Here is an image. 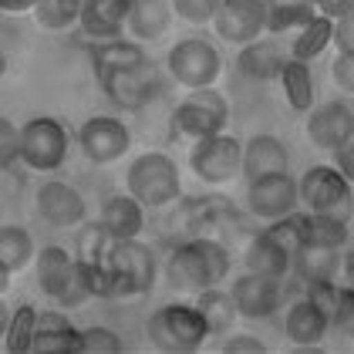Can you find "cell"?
<instances>
[{
	"label": "cell",
	"mask_w": 354,
	"mask_h": 354,
	"mask_svg": "<svg viewBox=\"0 0 354 354\" xmlns=\"http://www.w3.org/2000/svg\"><path fill=\"white\" fill-rule=\"evenodd\" d=\"M209 337V324L196 304H165L149 317V341L159 351H196Z\"/></svg>",
	"instance_id": "3957f363"
},
{
	"label": "cell",
	"mask_w": 354,
	"mask_h": 354,
	"mask_svg": "<svg viewBox=\"0 0 354 354\" xmlns=\"http://www.w3.org/2000/svg\"><path fill=\"white\" fill-rule=\"evenodd\" d=\"M330 75L344 91H354V51H341L334 68H330Z\"/></svg>",
	"instance_id": "ee69618b"
},
{
	"label": "cell",
	"mask_w": 354,
	"mask_h": 354,
	"mask_svg": "<svg viewBox=\"0 0 354 354\" xmlns=\"http://www.w3.org/2000/svg\"><path fill=\"white\" fill-rule=\"evenodd\" d=\"M300 203V183L290 172H273V176H260L253 183H246V209L253 216L273 219L290 216Z\"/></svg>",
	"instance_id": "8fae6325"
},
{
	"label": "cell",
	"mask_w": 354,
	"mask_h": 354,
	"mask_svg": "<svg viewBox=\"0 0 354 354\" xmlns=\"http://www.w3.org/2000/svg\"><path fill=\"white\" fill-rule=\"evenodd\" d=\"M129 7H132V0H84L78 24L95 41H115L125 30Z\"/></svg>",
	"instance_id": "d6986e66"
},
{
	"label": "cell",
	"mask_w": 354,
	"mask_h": 354,
	"mask_svg": "<svg viewBox=\"0 0 354 354\" xmlns=\"http://www.w3.org/2000/svg\"><path fill=\"white\" fill-rule=\"evenodd\" d=\"M300 199L307 203L310 213H324V216L344 219V223H348V216L354 209L351 183H348V176L337 165H314V169H307L304 179H300Z\"/></svg>",
	"instance_id": "277c9868"
},
{
	"label": "cell",
	"mask_w": 354,
	"mask_h": 354,
	"mask_svg": "<svg viewBox=\"0 0 354 354\" xmlns=\"http://www.w3.org/2000/svg\"><path fill=\"white\" fill-rule=\"evenodd\" d=\"M290 156L287 145L273 136H253L243 145V179L253 183L260 176H273V172H287Z\"/></svg>",
	"instance_id": "ffe728a7"
},
{
	"label": "cell",
	"mask_w": 354,
	"mask_h": 354,
	"mask_svg": "<svg viewBox=\"0 0 354 354\" xmlns=\"http://www.w3.org/2000/svg\"><path fill=\"white\" fill-rule=\"evenodd\" d=\"M337 294H341V287H334V280H314V283H307V297L314 300L317 307H324L327 314H334Z\"/></svg>",
	"instance_id": "b9f144b4"
},
{
	"label": "cell",
	"mask_w": 354,
	"mask_h": 354,
	"mask_svg": "<svg viewBox=\"0 0 354 354\" xmlns=\"http://www.w3.org/2000/svg\"><path fill=\"white\" fill-rule=\"evenodd\" d=\"M317 10L330 21H344L348 14H354V0H317Z\"/></svg>",
	"instance_id": "bcb514c9"
},
{
	"label": "cell",
	"mask_w": 354,
	"mask_h": 354,
	"mask_svg": "<svg viewBox=\"0 0 354 354\" xmlns=\"http://www.w3.org/2000/svg\"><path fill=\"white\" fill-rule=\"evenodd\" d=\"M344 267L341 260V250L337 246H317V243H304L294 253V270L304 283H314V280H334Z\"/></svg>",
	"instance_id": "d4e9b609"
},
{
	"label": "cell",
	"mask_w": 354,
	"mask_h": 354,
	"mask_svg": "<svg viewBox=\"0 0 354 354\" xmlns=\"http://www.w3.org/2000/svg\"><path fill=\"white\" fill-rule=\"evenodd\" d=\"M125 183H129V192L149 209H162L183 196L179 169L165 152H142L136 162L129 165Z\"/></svg>",
	"instance_id": "7a4b0ae2"
},
{
	"label": "cell",
	"mask_w": 354,
	"mask_h": 354,
	"mask_svg": "<svg viewBox=\"0 0 354 354\" xmlns=\"http://www.w3.org/2000/svg\"><path fill=\"white\" fill-rule=\"evenodd\" d=\"M290 57L280 51V44H273V41H250L240 48V55H236V68H240V75L250 78V82H270V78H280V71H283V64H287Z\"/></svg>",
	"instance_id": "7402d4cb"
},
{
	"label": "cell",
	"mask_w": 354,
	"mask_h": 354,
	"mask_svg": "<svg viewBox=\"0 0 354 354\" xmlns=\"http://www.w3.org/2000/svg\"><path fill=\"white\" fill-rule=\"evenodd\" d=\"M82 7H84V0H37L34 17H37L41 28L64 30L82 21Z\"/></svg>",
	"instance_id": "e575fe53"
},
{
	"label": "cell",
	"mask_w": 354,
	"mask_h": 354,
	"mask_svg": "<svg viewBox=\"0 0 354 354\" xmlns=\"http://www.w3.org/2000/svg\"><path fill=\"white\" fill-rule=\"evenodd\" d=\"M304 3H314V7H317V0H304Z\"/></svg>",
	"instance_id": "681fc988"
},
{
	"label": "cell",
	"mask_w": 354,
	"mask_h": 354,
	"mask_svg": "<svg viewBox=\"0 0 354 354\" xmlns=\"http://www.w3.org/2000/svg\"><path fill=\"white\" fill-rule=\"evenodd\" d=\"M223 0H172V10L189 24H209Z\"/></svg>",
	"instance_id": "f35d334b"
},
{
	"label": "cell",
	"mask_w": 354,
	"mask_h": 354,
	"mask_svg": "<svg viewBox=\"0 0 354 354\" xmlns=\"http://www.w3.org/2000/svg\"><path fill=\"white\" fill-rule=\"evenodd\" d=\"M189 165L203 183L223 186V183H230L233 176L243 172V145L233 136H223V132L219 136H206L192 145Z\"/></svg>",
	"instance_id": "ba28073f"
},
{
	"label": "cell",
	"mask_w": 354,
	"mask_h": 354,
	"mask_svg": "<svg viewBox=\"0 0 354 354\" xmlns=\"http://www.w3.org/2000/svg\"><path fill=\"white\" fill-rule=\"evenodd\" d=\"M327 324H330V314H327L324 307H317L310 297H304L287 310L283 330H287V337H290L294 344L310 348V344H321V341H324Z\"/></svg>",
	"instance_id": "44dd1931"
},
{
	"label": "cell",
	"mask_w": 354,
	"mask_h": 354,
	"mask_svg": "<svg viewBox=\"0 0 354 354\" xmlns=\"http://www.w3.org/2000/svg\"><path fill=\"white\" fill-rule=\"evenodd\" d=\"M263 233H267L270 240H277V243H280L287 253H290V257H294L300 246L307 243V213H290V216L273 219Z\"/></svg>",
	"instance_id": "d590c367"
},
{
	"label": "cell",
	"mask_w": 354,
	"mask_h": 354,
	"mask_svg": "<svg viewBox=\"0 0 354 354\" xmlns=\"http://www.w3.org/2000/svg\"><path fill=\"white\" fill-rule=\"evenodd\" d=\"M334 24H337V21H330V17H324V14H317L307 28H300L297 41H294V57H297V61H310V57L321 55L327 44L334 41Z\"/></svg>",
	"instance_id": "d6a6232c"
},
{
	"label": "cell",
	"mask_w": 354,
	"mask_h": 354,
	"mask_svg": "<svg viewBox=\"0 0 354 354\" xmlns=\"http://www.w3.org/2000/svg\"><path fill=\"white\" fill-rule=\"evenodd\" d=\"M109 267L115 270V297L149 294L156 283V270H159L152 250L145 243H136V240H118Z\"/></svg>",
	"instance_id": "30bf717a"
},
{
	"label": "cell",
	"mask_w": 354,
	"mask_h": 354,
	"mask_svg": "<svg viewBox=\"0 0 354 354\" xmlns=\"http://www.w3.org/2000/svg\"><path fill=\"white\" fill-rule=\"evenodd\" d=\"M78 142H82V152H84L88 162L109 165L129 152L132 136H129V129H125L118 118H111V115H95V118H88L82 125Z\"/></svg>",
	"instance_id": "4fadbf2b"
},
{
	"label": "cell",
	"mask_w": 354,
	"mask_h": 354,
	"mask_svg": "<svg viewBox=\"0 0 354 354\" xmlns=\"http://www.w3.org/2000/svg\"><path fill=\"white\" fill-rule=\"evenodd\" d=\"M102 223L115 240H138L142 226H145V206L136 196H111L102 206Z\"/></svg>",
	"instance_id": "603a6c76"
},
{
	"label": "cell",
	"mask_w": 354,
	"mask_h": 354,
	"mask_svg": "<svg viewBox=\"0 0 354 354\" xmlns=\"http://www.w3.org/2000/svg\"><path fill=\"white\" fill-rule=\"evenodd\" d=\"M118 240L105 230V223H84V230L78 233V260L88 263H109L111 253H115Z\"/></svg>",
	"instance_id": "1f68e13d"
},
{
	"label": "cell",
	"mask_w": 354,
	"mask_h": 354,
	"mask_svg": "<svg viewBox=\"0 0 354 354\" xmlns=\"http://www.w3.org/2000/svg\"><path fill=\"white\" fill-rule=\"evenodd\" d=\"M317 17V7L314 3H304V0H277L267 10V30L270 34H283L290 28H307L310 21Z\"/></svg>",
	"instance_id": "4dcf8cb0"
},
{
	"label": "cell",
	"mask_w": 354,
	"mask_h": 354,
	"mask_svg": "<svg viewBox=\"0 0 354 354\" xmlns=\"http://www.w3.org/2000/svg\"><path fill=\"white\" fill-rule=\"evenodd\" d=\"M37 267V283L51 300H57L61 307H78L91 297L84 290L82 277H78V260L64 250V246H44L34 260Z\"/></svg>",
	"instance_id": "5b68a950"
},
{
	"label": "cell",
	"mask_w": 354,
	"mask_h": 354,
	"mask_svg": "<svg viewBox=\"0 0 354 354\" xmlns=\"http://www.w3.org/2000/svg\"><path fill=\"white\" fill-rule=\"evenodd\" d=\"M307 136L317 149L337 152L348 138H354V111L341 98H327L324 105L310 109L307 118Z\"/></svg>",
	"instance_id": "9a60e30c"
},
{
	"label": "cell",
	"mask_w": 354,
	"mask_h": 354,
	"mask_svg": "<svg viewBox=\"0 0 354 354\" xmlns=\"http://www.w3.org/2000/svg\"><path fill=\"white\" fill-rule=\"evenodd\" d=\"M351 253H354V250H351Z\"/></svg>",
	"instance_id": "f907efd6"
},
{
	"label": "cell",
	"mask_w": 354,
	"mask_h": 354,
	"mask_svg": "<svg viewBox=\"0 0 354 354\" xmlns=\"http://www.w3.org/2000/svg\"><path fill=\"white\" fill-rule=\"evenodd\" d=\"M37 213H41L44 223L64 230V226L84 223L88 206H84V196L75 186H68L61 179H48V183L37 186Z\"/></svg>",
	"instance_id": "2e32d148"
},
{
	"label": "cell",
	"mask_w": 354,
	"mask_h": 354,
	"mask_svg": "<svg viewBox=\"0 0 354 354\" xmlns=\"http://www.w3.org/2000/svg\"><path fill=\"white\" fill-rule=\"evenodd\" d=\"M267 0H223L213 17V30L230 44H250L267 30Z\"/></svg>",
	"instance_id": "7c38bea8"
},
{
	"label": "cell",
	"mask_w": 354,
	"mask_h": 354,
	"mask_svg": "<svg viewBox=\"0 0 354 354\" xmlns=\"http://www.w3.org/2000/svg\"><path fill=\"white\" fill-rule=\"evenodd\" d=\"M223 351L226 354H260V351H267V344H263L260 337H253V334H233V337L223 341Z\"/></svg>",
	"instance_id": "7bdbcfd3"
},
{
	"label": "cell",
	"mask_w": 354,
	"mask_h": 354,
	"mask_svg": "<svg viewBox=\"0 0 354 354\" xmlns=\"http://www.w3.org/2000/svg\"><path fill=\"white\" fill-rule=\"evenodd\" d=\"M91 61H95L98 78H105V75H115V71L138 68V64H145L149 57H145V51H142V44L115 37V41H98L95 51H91Z\"/></svg>",
	"instance_id": "4316f807"
},
{
	"label": "cell",
	"mask_w": 354,
	"mask_h": 354,
	"mask_svg": "<svg viewBox=\"0 0 354 354\" xmlns=\"http://www.w3.org/2000/svg\"><path fill=\"white\" fill-rule=\"evenodd\" d=\"M334 44H337V51H354V14L334 24Z\"/></svg>",
	"instance_id": "f6af8a7d"
},
{
	"label": "cell",
	"mask_w": 354,
	"mask_h": 354,
	"mask_svg": "<svg viewBox=\"0 0 354 354\" xmlns=\"http://www.w3.org/2000/svg\"><path fill=\"white\" fill-rule=\"evenodd\" d=\"M243 263L250 273H263V277H273V280H283L290 263H294V257L277 240H270L267 233H260V236H253V243L246 246Z\"/></svg>",
	"instance_id": "484cf974"
},
{
	"label": "cell",
	"mask_w": 354,
	"mask_h": 354,
	"mask_svg": "<svg viewBox=\"0 0 354 354\" xmlns=\"http://www.w3.org/2000/svg\"><path fill=\"white\" fill-rule=\"evenodd\" d=\"M233 300H236V310L240 317H250V321H260V317H273L283 304V294H280V280L273 277H263V273H243L236 283H233Z\"/></svg>",
	"instance_id": "e0dca14e"
},
{
	"label": "cell",
	"mask_w": 354,
	"mask_h": 354,
	"mask_svg": "<svg viewBox=\"0 0 354 354\" xmlns=\"http://www.w3.org/2000/svg\"><path fill=\"white\" fill-rule=\"evenodd\" d=\"M0 7H3L7 14H24V10H34V7H37V0H0Z\"/></svg>",
	"instance_id": "c3c4849f"
},
{
	"label": "cell",
	"mask_w": 354,
	"mask_h": 354,
	"mask_svg": "<svg viewBox=\"0 0 354 354\" xmlns=\"http://www.w3.org/2000/svg\"><path fill=\"white\" fill-rule=\"evenodd\" d=\"M24 132V152H21V162L37 169V172H51L64 162L68 156V129L51 118V115H37L30 118L28 125H21Z\"/></svg>",
	"instance_id": "9c48e42d"
},
{
	"label": "cell",
	"mask_w": 354,
	"mask_h": 354,
	"mask_svg": "<svg viewBox=\"0 0 354 354\" xmlns=\"http://www.w3.org/2000/svg\"><path fill=\"white\" fill-rule=\"evenodd\" d=\"M34 257V236L24 226H3L0 230V267L10 273L24 270Z\"/></svg>",
	"instance_id": "f546056e"
},
{
	"label": "cell",
	"mask_w": 354,
	"mask_h": 354,
	"mask_svg": "<svg viewBox=\"0 0 354 354\" xmlns=\"http://www.w3.org/2000/svg\"><path fill=\"white\" fill-rule=\"evenodd\" d=\"M172 0H132L125 30H132L136 41H156L172 24Z\"/></svg>",
	"instance_id": "cb8c5ba5"
},
{
	"label": "cell",
	"mask_w": 354,
	"mask_h": 354,
	"mask_svg": "<svg viewBox=\"0 0 354 354\" xmlns=\"http://www.w3.org/2000/svg\"><path fill=\"white\" fill-rule=\"evenodd\" d=\"M280 84H283V95H287V105L304 115V111L314 109V78H310V68L307 61L290 57L280 71Z\"/></svg>",
	"instance_id": "83f0119b"
},
{
	"label": "cell",
	"mask_w": 354,
	"mask_h": 354,
	"mask_svg": "<svg viewBox=\"0 0 354 354\" xmlns=\"http://www.w3.org/2000/svg\"><path fill=\"white\" fill-rule=\"evenodd\" d=\"M30 351L37 354H78L84 351V330L68 321V314L44 310L37 321V334L30 341Z\"/></svg>",
	"instance_id": "ac0fdd59"
},
{
	"label": "cell",
	"mask_w": 354,
	"mask_h": 354,
	"mask_svg": "<svg viewBox=\"0 0 354 354\" xmlns=\"http://www.w3.org/2000/svg\"><path fill=\"white\" fill-rule=\"evenodd\" d=\"M165 68H169V75L183 88L196 91V88H213V82H216L219 71H223V57H219V51L209 41L186 37V41H179L169 51Z\"/></svg>",
	"instance_id": "52a82bcc"
},
{
	"label": "cell",
	"mask_w": 354,
	"mask_h": 354,
	"mask_svg": "<svg viewBox=\"0 0 354 354\" xmlns=\"http://www.w3.org/2000/svg\"><path fill=\"white\" fill-rule=\"evenodd\" d=\"M226 273H230L226 246H219L216 240H206V236H189V240L176 243L169 263H165L169 283L176 290H189V294H199V290L219 283Z\"/></svg>",
	"instance_id": "6da1fadb"
},
{
	"label": "cell",
	"mask_w": 354,
	"mask_h": 354,
	"mask_svg": "<svg viewBox=\"0 0 354 354\" xmlns=\"http://www.w3.org/2000/svg\"><path fill=\"white\" fill-rule=\"evenodd\" d=\"M230 122V105L226 98L219 95L216 88H196L189 91L179 105H176V115H172V125L179 136H189L192 142L206 136H219Z\"/></svg>",
	"instance_id": "8992f818"
},
{
	"label": "cell",
	"mask_w": 354,
	"mask_h": 354,
	"mask_svg": "<svg viewBox=\"0 0 354 354\" xmlns=\"http://www.w3.org/2000/svg\"><path fill=\"white\" fill-rule=\"evenodd\" d=\"M334 165L348 176V183H354V138H348V142L334 152Z\"/></svg>",
	"instance_id": "7dc6e473"
},
{
	"label": "cell",
	"mask_w": 354,
	"mask_h": 354,
	"mask_svg": "<svg viewBox=\"0 0 354 354\" xmlns=\"http://www.w3.org/2000/svg\"><path fill=\"white\" fill-rule=\"evenodd\" d=\"M307 243L337 246L341 250V246L348 243V223L324 216V213H307Z\"/></svg>",
	"instance_id": "8d00e7d4"
},
{
	"label": "cell",
	"mask_w": 354,
	"mask_h": 354,
	"mask_svg": "<svg viewBox=\"0 0 354 354\" xmlns=\"http://www.w3.org/2000/svg\"><path fill=\"white\" fill-rule=\"evenodd\" d=\"M102 88L109 95V102L122 111H142L149 105V98L159 91V71L152 61L129 68V71H115L102 78Z\"/></svg>",
	"instance_id": "5bb4252c"
},
{
	"label": "cell",
	"mask_w": 354,
	"mask_h": 354,
	"mask_svg": "<svg viewBox=\"0 0 354 354\" xmlns=\"http://www.w3.org/2000/svg\"><path fill=\"white\" fill-rule=\"evenodd\" d=\"M37 321H41V314H37L30 304H21V307L10 314V321H7L3 348H7V351H30V341H34V334H37Z\"/></svg>",
	"instance_id": "836d02e7"
},
{
	"label": "cell",
	"mask_w": 354,
	"mask_h": 354,
	"mask_svg": "<svg viewBox=\"0 0 354 354\" xmlns=\"http://www.w3.org/2000/svg\"><path fill=\"white\" fill-rule=\"evenodd\" d=\"M330 324L341 327V334L354 337V287H344V290L337 294V307H334V314H330Z\"/></svg>",
	"instance_id": "60d3db41"
},
{
	"label": "cell",
	"mask_w": 354,
	"mask_h": 354,
	"mask_svg": "<svg viewBox=\"0 0 354 354\" xmlns=\"http://www.w3.org/2000/svg\"><path fill=\"white\" fill-rule=\"evenodd\" d=\"M24 152V132L21 125H14L10 118H0V165L10 169V165L21 159Z\"/></svg>",
	"instance_id": "74e56055"
},
{
	"label": "cell",
	"mask_w": 354,
	"mask_h": 354,
	"mask_svg": "<svg viewBox=\"0 0 354 354\" xmlns=\"http://www.w3.org/2000/svg\"><path fill=\"white\" fill-rule=\"evenodd\" d=\"M196 307H199V314L206 317V324H209V334H226L233 321H236V300L233 294H226V290H219L216 283L213 287H206V290H199V297H196Z\"/></svg>",
	"instance_id": "f1b7e54d"
},
{
	"label": "cell",
	"mask_w": 354,
	"mask_h": 354,
	"mask_svg": "<svg viewBox=\"0 0 354 354\" xmlns=\"http://www.w3.org/2000/svg\"><path fill=\"white\" fill-rule=\"evenodd\" d=\"M84 351L91 354H118L122 351V337L109 327H88L84 330Z\"/></svg>",
	"instance_id": "ab89813d"
}]
</instances>
